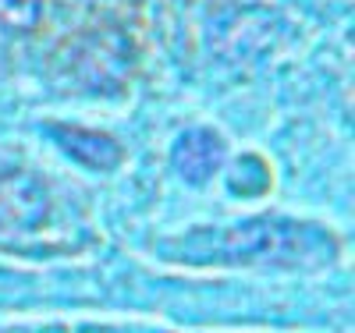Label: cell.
Returning <instances> with one entry per match:
<instances>
[{
    "label": "cell",
    "instance_id": "obj_1",
    "mask_svg": "<svg viewBox=\"0 0 355 333\" xmlns=\"http://www.w3.org/2000/svg\"><path fill=\"white\" fill-rule=\"evenodd\" d=\"M331 249L334 241L323 231L291 220H249L227 231H192L171 245L178 259L196 262H309Z\"/></svg>",
    "mask_w": 355,
    "mask_h": 333
},
{
    "label": "cell",
    "instance_id": "obj_2",
    "mask_svg": "<svg viewBox=\"0 0 355 333\" xmlns=\"http://www.w3.org/2000/svg\"><path fill=\"white\" fill-rule=\"evenodd\" d=\"M171 163H174L178 177L192 181V185L210 181L214 170L224 163V142L210 128L182 132V135H178V142H174V149H171Z\"/></svg>",
    "mask_w": 355,
    "mask_h": 333
},
{
    "label": "cell",
    "instance_id": "obj_3",
    "mask_svg": "<svg viewBox=\"0 0 355 333\" xmlns=\"http://www.w3.org/2000/svg\"><path fill=\"white\" fill-rule=\"evenodd\" d=\"M53 135H57V142H61L78 163L93 167V170H110L117 160H121V149H117V142L107 138V135H100V132H85V128H57Z\"/></svg>",
    "mask_w": 355,
    "mask_h": 333
},
{
    "label": "cell",
    "instance_id": "obj_4",
    "mask_svg": "<svg viewBox=\"0 0 355 333\" xmlns=\"http://www.w3.org/2000/svg\"><path fill=\"white\" fill-rule=\"evenodd\" d=\"M43 15V0H0V25L11 33H28L36 28Z\"/></svg>",
    "mask_w": 355,
    "mask_h": 333
}]
</instances>
